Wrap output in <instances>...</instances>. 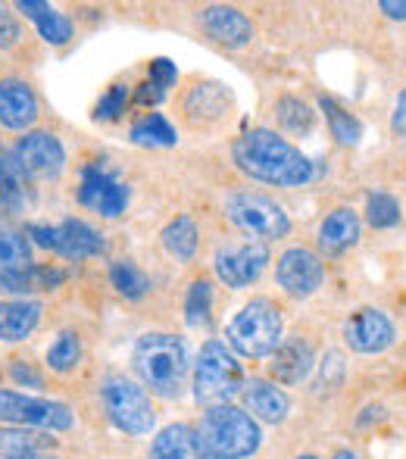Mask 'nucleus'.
I'll return each instance as SVG.
<instances>
[{
	"mask_svg": "<svg viewBox=\"0 0 406 459\" xmlns=\"http://www.w3.org/2000/svg\"><path fill=\"white\" fill-rule=\"evenodd\" d=\"M235 166L244 176L275 187H300L315 178V166L288 138L272 128H250L231 147Z\"/></svg>",
	"mask_w": 406,
	"mask_h": 459,
	"instance_id": "1",
	"label": "nucleus"
},
{
	"mask_svg": "<svg viewBox=\"0 0 406 459\" xmlns=\"http://www.w3.org/2000/svg\"><path fill=\"white\" fill-rule=\"evenodd\" d=\"M132 366L138 372V378L144 381V387H151V394H157L163 400H178L191 368L185 338L169 332L141 334L132 353Z\"/></svg>",
	"mask_w": 406,
	"mask_h": 459,
	"instance_id": "2",
	"label": "nucleus"
},
{
	"mask_svg": "<svg viewBox=\"0 0 406 459\" xmlns=\"http://www.w3.org/2000/svg\"><path fill=\"white\" fill-rule=\"evenodd\" d=\"M194 431L203 459H250L263 444L260 422L231 403L210 406Z\"/></svg>",
	"mask_w": 406,
	"mask_h": 459,
	"instance_id": "3",
	"label": "nucleus"
},
{
	"mask_svg": "<svg viewBox=\"0 0 406 459\" xmlns=\"http://www.w3.org/2000/svg\"><path fill=\"white\" fill-rule=\"evenodd\" d=\"M281 334H285L281 309L275 307L272 300H266V297L250 300L247 307H241V313H235V319L225 328L229 347L247 359L272 357L275 347L281 344Z\"/></svg>",
	"mask_w": 406,
	"mask_h": 459,
	"instance_id": "4",
	"label": "nucleus"
},
{
	"mask_svg": "<svg viewBox=\"0 0 406 459\" xmlns=\"http://www.w3.org/2000/svg\"><path fill=\"white\" fill-rule=\"evenodd\" d=\"M244 391V368L222 341H206L194 366V400L203 406H222Z\"/></svg>",
	"mask_w": 406,
	"mask_h": 459,
	"instance_id": "5",
	"label": "nucleus"
},
{
	"mask_svg": "<svg viewBox=\"0 0 406 459\" xmlns=\"http://www.w3.org/2000/svg\"><path fill=\"white\" fill-rule=\"evenodd\" d=\"M103 394V410H107L109 422L119 431L132 437H144L157 425V410L151 403V394L138 385V381L125 378V375H109L100 387Z\"/></svg>",
	"mask_w": 406,
	"mask_h": 459,
	"instance_id": "6",
	"label": "nucleus"
},
{
	"mask_svg": "<svg viewBox=\"0 0 406 459\" xmlns=\"http://www.w3.org/2000/svg\"><path fill=\"white\" fill-rule=\"evenodd\" d=\"M225 212L229 219L247 235L260 238V241H279L291 231V219L288 212L275 204L272 197L256 191H235L229 200H225Z\"/></svg>",
	"mask_w": 406,
	"mask_h": 459,
	"instance_id": "7",
	"label": "nucleus"
},
{
	"mask_svg": "<svg viewBox=\"0 0 406 459\" xmlns=\"http://www.w3.org/2000/svg\"><path fill=\"white\" fill-rule=\"evenodd\" d=\"M29 238L66 260H88V256L107 254L103 235L82 219H63L60 225H29Z\"/></svg>",
	"mask_w": 406,
	"mask_h": 459,
	"instance_id": "8",
	"label": "nucleus"
},
{
	"mask_svg": "<svg viewBox=\"0 0 406 459\" xmlns=\"http://www.w3.org/2000/svg\"><path fill=\"white\" fill-rule=\"evenodd\" d=\"M0 422L6 425H38V429L66 431L73 429L75 416L66 403L44 397H25L16 391H0Z\"/></svg>",
	"mask_w": 406,
	"mask_h": 459,
	"instance_id": "9",
	"label": "nucleus"
},
{
	"mask_svg": "<svg viewBox=\"0 0 406 459\" xmlns=\"http://www.w3.org/2000/svg\"><path fill=\"white\" fill-rule=\"evenodd\" d=\"M13 157H16L19 169L38 182H56L63 176V166H66V151H63L60 138L50 132L22 134Z\"/></svg>",
	"mask_w": 406,
	"mask_h": 459,
	"instance_id": "10",
	"label": "nucleus"
},
{
	"mask_svg": "<svg viewBox=\"0 0 406 459\" xmlns=\"http://www.w3.org/2000/svg\"><path fill=\"white\" fill-rule=\"evenodd\" d=\"M275 281L294 300H307L325 281V263L319 260V254L307 247H291L279 256L275 263Z\"/></svg>",
	"mask_w": 406,
	"mask_h": 459,
	"instance_id": "11",
	"label": "nucleus"
},
{
	"mask_svg": "<svg viewBox=\"0 0 406 459\" xmlns=\"http://www.w3.org/2000/svg\"><path fill=\"white\" fill-rule=\"evenodd\" d=\"M397 341V328L382 309L376 307H359L357 313H350V319L344 322V344L353 353H382Z\"/></svg>",
	"mask_w": 406,
	"mask_h": 459,
	"instance_id": "12",
	"label": "nucleus"
},
{
	"mask_svg": "<svg viewBox=\"0 0 406 459\" xmlns=\"http://www.w3.org/2000/svg\"><path fill=\"white\" fill-rule=\"evenodd\" d=\"M269 263V247L263 241H247V244H238V247H225L216 254V275L225 288H250L256 278L263 275Z\"/></svg>",
	"mask_w": 406,
	"mask_h": 459,
	"instance_id": "13",
	"label": "nucleus"
},
{
	"mask_svg": "<svg viewBox=\"0 0 406 459\" xmlns=\"http://www.w3.org/2000/svg\"><path fill=\"white\" fill-rule=\"evenodd\" d=\"M79 204L100 212V216H107V219H116V216H122L128 206V187L122 182H116L100 166H85V169H82V185H79Z\"/></svg>",
	"mask_w": 406,
	"mask_h": 459,
	"instance_id": "14",
	"label": "nucleus"
},
{
	"mask_svg": "<svg viewBox=\"0 0 406 459\" xmlns=\"http://www.w3.org/2000/svg\"><path fill=\"white\" fill-rule=\"evenodd\" d=\"M272 363H269V375L279 385H300L309 378V372L315 368V351L307 338H281V344L275 347Z\"/></svg>",
	"mask_w": 406,
	"mask_h": 459,
	"instance_id": "15",
	"label": "nucleus"
},
{
	"mask_svg": "<svg viewBox=\"0 0 406 459\" xmlns=\"http://www.w3.org/2000/svg\"><path fill=\"white\" fill-rule=\"evenodd\" d=\"M201 22H203L206 35L216 44H225V48H244V44H250L256 35L254 22H250L241 10H235V6H222V4L206 6L201 13Z\"/></svg>",
	"mask_w": 406,
	"mask_h": 459,
	"instance_id": "16",
	"label": "nucleus"
},
{
	"mask_svg": "<svg viewBox=\"0 0 406 459\" xmlns=\"http://www.w3.org/2000/svg\"><path fill=\"white\" fill-rule=\"evenodd\" d=\"M38 119V94L31 91L29 82L4 79L0 82V126L22 132L31 128Z\"/></svg>",
	"mask_w": 406,
	"mask_h": 459,
	"instance_id": "17",
	"label": "nucleus"
},
{
	"mask_svg": "<svg viewBox=\"0 0 406 459\" xmlns=\"http://www.w3.org/2000/svg\"><path fill=\"white\" fill-rule=\"evenodd\" d=\"M244 406L254 419L266 425H281L288 419V410H291V400L281 387H275V381H244Z\"/></svg>",
	"mask_w": 406,
	"mask_h": 459,
	"instance_id": "18",
	"label": "nucleus"
},
{
	"mask_svg": "<svg viewBox=\"0 0 406 459\" xmlns=\"http://www.w3.org/2000/svg\"><path fill=\"white\" fill-rule=\"evenodd\" d=\"M359 231H363V222H359L357 210L350 206H338L332 210L319 225V250L328 256H338L344 250H350L353 244L359 241Z\"/></svg>",
	"mask_w": 406,
	"mask_h": 459,
	"instance_id": "19",
	"label": "nucleus"
},
{
	"mask_svg": "<svg viewBox=\"0 0 406 459\" xmlns=\"http://www.w3.org/2000/svg\"><path fill=\"white\" fill-rule=\"evenodd\" d=\"M147 459H203L201 447H197V431L188 422L166 425L151 444Z\"/></svg>",
	"mask_w": 406,
	"mask_h": 459,
	"instance_id": "20",
	"label": "nucleus"
},
{
	"mask_svg": "<svg viewBox=\"0 0 406 459\" xmlns=\"http://www.w3.org/2000/svg\"><path fill=\"white\" fill-rule=\"evenodd\" d=\"M44 307L38 300H4L0 303V341H25L41 322Z\"/></svg>",
	"mask_w": 406,
	"mask_h": 459,
	"instance_id": "21",
	"label": "nucleus"
},
{
	"mask_svg": "<svg viewBox=\"0 0 406 459\" xmlns=\"http://www.w3.org/2000/svg\"><path fill=\"white\" fill-rule=\"evenodd\" d=\"M16 6H19V13H25V16L38 25L41 38L48 44H54V48H60V44H66L69 38H73V19L63 16V13L54 10L50 4H41V0H19Z\"/></svg>",
	"mask_w": 406,
	"mask_h": 459,
	"instance_id": "22",
	"label": "nucleus"
},
{
	"mask_svg": "<svg viewBox=\"0 0 406 459\" xmlns=\"http://www.w3.org/2000/svg\"><path fill=\"white\" fill-rule=\"evenodd\" d=\"M63 281H66V273H63V269L29 266V269H16V273L0 275V290H6V294H31V290L60 288Z\"/></svg>",
	"mask_w": 406,
	"mask_h": 459,
	"instance_id": "23",
	"label": "nucleus"
},
{
	"mask_svg": "<svg viewBox=\"0 0 406 459\" xmlns=\"http://www.w3.org/2000/svg\"><path fill=\"white\" fill-rule=\"evenodd\" d=\"M29 204V185H25V172L19 169L16 157L0 147V210L19 212Z\"/></svg>",
	"mask_w": 406,
	"mask_h": 459,
	"instance_id": "24",
	"label": "nucleus"
},
{
	"mask_svg": "<svg viewBox=\"0 0 406 459\" xmlns=\"http://www.w3.org/2000/svg\"><path fill=\"white\" fill-rule=\"evenodd\" d=\"M160 238H163L166 254L176 256V260H182V263L194 260L197 244H201V231H197V225L191 216H176L169 225H166Z\"/></svg>",
	"mask_w": 406,
	"mask_h": 459,
	"instance_id": "25",
	"label": "nucleus"
},
{
	"mask_svg": "<svg viewBox=\"0 0 406 459\" xmlns=\"http://www.w3.org/2000/svg\"><path fill=\"white\" fill-rule=\"evenodd\" d=\"M319 109L325 113V122H328V132L332 138L338 141L341 147H353L359 144V134H363V126L353 113H347L334 97L328 94H319Z\"/></svg>",
	"mask_w": 406,
	"mask_h": 459,
	"instance_id": "26",
	"label": "nucleus"
},
{
	"mask_svg": "<svg viewBox=\"0 0 406 459\" xmlns=\"http://www.w3.org/2000/svg\"><path fill=\"white\" fill-rule=\"evenodd\" d=\"M29 266H31L29 238L0 219V275L16 273V269H29Z\"/></svg>",
	"mask_w": 406,
	"mask_h": 459,
	"instance_id": "27",
	"label": "nucleus"
},
{
	"mask_svg": "<svg viewBox=\"0 0 406 459\" xmlns=\"http://www.w3.org/2000/svg\"><path fill=\"white\" fill-rule=\"evenodd\" d=\"M132 141L141 147H176L178 132L163 113H147L132 126Z\"/></svg>",
	"mask_w": 406,
	"mask_h": 459,
	"instance_id": "28",
	"label": "nucleus"
},
{
	"mask_svg": "<svg viewBox=\"0 0 406 459\" xmlns=\"http://www.w3.org/2000/svg\"><path fill=\"white\" fill-rule=\"evenodd\" d=\"M275 119L291 134H307V132H313V126H315V113L300 97H281V100L275 103Z\"/></svg>",
	"mask_w": 406,
	"mask_h": 459,
	"instance_id": "29",
	"label": "nucleus"
},
{
	"mask_svg": "<svg viewBox=\"0 0 406 459\" xmlns=\"http://www.w3.org/2000/svg\"><path fill=\"white\" fill-rule=\"evenodd\" d=\"M109 281H113V288L119 290L125 300H141V297L151 290V278L141 273L132 260H116L113 266H109Z\"/></svg>",
	"mask_w": 406,
	"mask_h": 459,
	"instance_id": "30",
	"label": "nucleus"
},
{
	"mask_svg": "<svg viewBox=\"0 0 406 459\" xmlns=\"http://www.w3.org/2000/svg\"><path fill=\"white\" fill-rule=\"evenodd\" d=\"M401 216H403L401 204L391 194L384 191L369 194V200H366V222L372 229H394V225H401Z\"/></svg>",
	"mask_w": 406,
	"mask_h": 459,
	"instance_id": "31",
	"label": "nucleus"
},
{
	"mask_svg": "<svg viewBox=\"0 0 406 459\" xmlns=\"http://www.w3.org/2000/svg\"><path fill=\"white\" fill-rule=\"evenodd\" d=\"M82 363V341L75 332H63L60 338L50 344L48 351V366L54 372H73Z\"/></svg>",
	"mask_w": 406,
	"mask_h": 459,
	"instance_id": "32",
	"label": "nucleus"
},
{
	"mask_svg": "<svg viewBox=\"0 0 406 459\" xmlns=\"http://www.w3.org/2000/svg\"><path fill=\"white\" fill-rule=\"evenodd\" d=\"M185 313H188V325L206 328L210 325V313H212V288L210 281H194L188 290V300H185Z\"/></svg>",
	"mask_w": 406,
	"mask_h": 459,
	"instance_id": "33",
	"label": "nucleus"
},
{
	"mask_svg": "<svg viewBox=\"0 0 406 459\" xmlns=\"http://www.w3.org/2000/svg\"><path fill=\"white\" fill-rule=\"evenodd\" d=\"M44 437L41 435H31V431H19V429H0V456L13 459L19 454H31V450H41L44 447Z\"/></svg>",
	"mask_w": 406,
	"mask_h": 459,
	"instance_id": "34",
	"label": "nucleus"
},
{
	"mask_svg": "<svg viewBox=\"0 0 406 459\" xmlns=\"http://www.w3.org/2000/svg\"><path fill=\"white\" fill-rule=\"evenodd\" d=\"M125 103H128V88L125 85H113L107 94L100 97V103L94 107V119H119L122 113H125Z\"/></svg>",
	"mask_w": 406,
	"mask_h": 459,
	"instance_id": "35",
	"label": "nucleus"
},
{
	"mask_svg": "<svg viewBox=\"0 0 406 459\" xmlns=\"http://www.w3.org/2000/svg\"><path fill=\"white\" fill-rule=\"evenodd\" d=\"M178 82V69L172 60H166V56H157V60H151V85H157L160 91H166V88H172Z\"/></svg>",
	"mask_w": 406,
	"mask_h": 459,
	"instance_id": "36",
	"label": "nucleus"
},
{
	"mask_svg": "<svg viewBox=\"0 0 406 459\" xmlns=\"http://www.w3.org/2000/svg\"><path fill=\"white\" fill-rule=\"evenodd\" d=\"M19 41V22L4 4H0V50L13 48Z\"/></svg>",
	"mask_w": 406,
	"mask_h": 459,
	"instance_id": "37",
	"label": "nucleus"
},
{
	"mask_svg": "<svg viewBox=\"0 0 406 459\" xmlns=\"http://www.w3.org/2000/svg\"><path fill=\"white\" fill-rule=\"evenodd\" d=\"M10 375L16 385H29V387H44V378L35 372L29 363H22V359H16V363L10 366Z\"/></svg>",
	"mask_w": 406,
	"mask_h": 459,
	"instance_id": "38",
	"label": "nucleus"
},
{
	"mask_svg": "<svg viewBox=\"0 0 406 459\" xmlns=\"http://www.w3.org/2000/svg\"><path fill=\"white\" fill-rule=\"evenodd\" d=\"M391 128H394V134H401V138H406V88H403L401 94H397L394 116H391Z\"/></svg>",
	"mask_w": 406,
	"mask_h": 459,
	"instance_id": "39",
	"label": "nucleus"
},
{
	"mask_svg": "<svg viewBox=\"0 0 406 459\" xmlns=\"http://www.w3.org/2000/svg\"><path fill=\"white\" fill-rule=\"evenodd\" d=\"M166 91H160L157 85H151V82H144V85H138V91H134V103H141V107H147V103H160L163 100Z\"/></svg>",
	"mask_w": 406,
	"mask_h": 459,
	"instance_id": "40",
	"label": "nucleus"
},
{
	"mask_svg": "<svg viewBox=\"0 0 406 459\" xmlns=\"http://www.w3.org/2000/svg\"><path fill=\"white\" fill-rule=\"evenodd\" d=\"M378 10H382L388 19H401V22H406V0H403V4H394V0H382V4H378Z\"/></svg>",
	"mask_w": 406,
	"mask_h": 459,
	"instance_id": "41",
	"label": "nucleus"
},
{
	"mask_svg": "<svg viewBox=\"0 0 406 459\" xmlns=\"http://www.w3.org/2000/svg\"><path fill=\"white\" fill-rule=\"evenodd\" d=\"M13 459H56V456H48V454H41V450H31V454H19Z\"/></svg>",
	"mask_w": 406,
	"mask_h": 459,
	"instance_id": "42",
	"label": "nucleus"
},
{
	"mask_svg": "<svg viewBox=\"0 0 406 459\" xmlns=\"http://www.w3.org/2000/svg\"><path fill=\"white\" fill-rule=\"evenodd\" d=\"M334 459H359L357 454H347V450H338V454H334Z\"/></svg>",
	"mask_w": 406,
	"mask_h": 459,
	"instance_id": "43",
	"label": "nucleus"
},
{
	"mask_svg": "<svg viewBox=\"0 0 406 459\" xmlns=\"http://www.w3.org/2000/svg\"><path fill=\"white\" fill-rule=\"evenodd\" d=\"M294 459H319V456H313V454H300V456H294Z\"/></svg>",
	"mask_w": 406,
	"mask_h": 459,
	"instance_id": "44",
	"label": "nucleus"
}]
</instances>
